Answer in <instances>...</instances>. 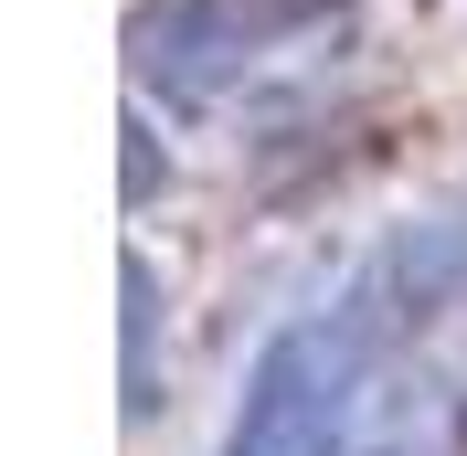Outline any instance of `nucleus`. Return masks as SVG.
<instances>
[{"label":"nucleus","mask_w":467,"mask_h":456,"mask_svg":"<svg viewBox=\"0 0 467 456\" xmlns=\"http://www.w3.org/2000/svg\"><path fill=\"white\" fill-rule=\"evenodd\" d=\"M372 340L382 297L350 286L329 308L287 318L244 371V403L213 456H361V414H372Z\"/></svg>","instance_id":"nucleus-1"},{"label":"nucleus","mask_w":467,"mask_h":456,"mask_svg":"<svg viewBox=\"0 0 467 456\" xmlns=\"http://www.w3.org/2000/svg\"><path fill=\"white\" fill-rule=\"evenodd\" d=\"M117 276H128V414H149V350H160V276H149V255L139 244H128V265H117Z\"/></svg>","instance_id":"nucleus-2"}]
</instances>
